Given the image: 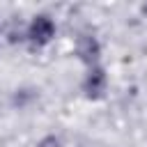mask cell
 Wrapping results in <instances>:
<instances>
[{
    "label": "cell",
    "instance_id": "cell-1",
    "mask_svg": "<svg viewBox=\"0 0 147 147\" xmlns=\"http://www.w3.org/2000/svg\"><path fill=\"white\" fill-rule=\"evenodd\" d=\"M53 34H55V25H53V21H51L48 16H37V18L32 21L30 30H28V37H30L32 44H37V46L48 44Z\"/></svg>",
    "mask_w": 147,
    "mask_h": 147
},
{
    "label": "cell",
    "instance_id": "cell-2",
    "mask_svg": "<svg viewBox=\"0 0 147 147\" xmlns=\"http://www.w3.org/2000/svg\"><path fill=\"white\" fill-rule=\"evenodd\" d=\"M76 53L85 64H94L99 60V41L94 37H90V34H83L78 39V44H76Z\"/></svg>",
    "mask_w": 147,
    "mask_h": 147
},
{
    "label": "cell",
    "instance_id": "cell-3",
    "mask_svg": "<svg viewBox=\"0 0 147 147\" xmlns=\"http://www.w3.org/2000/svg\"><path fill=\"white\" fill-rule=\"evenodd\" d=\"M83 87H85L87 96H92V99L101 96V94H103V90H106V74H103V69L94 67V69L87 74V78H85Z\"/></svg>",
    "mask_w": 147,
    "mask_h": 147
},
{
    "label": "cell",
    "instance_id": "cell-4",
    "mask_svg": "<svg viewBox=\"0 0 147 147\" xmlns=\"http://www.w3.org/2000/svg\"><path fill=\"white\" fill-rule=\"evenodd\" d=\"M37 147H60V140H57L55 136H48V138H44Z\"/></svg>",
    "mask_w": 147,
    "mask_h": 147
}]
</instances>
